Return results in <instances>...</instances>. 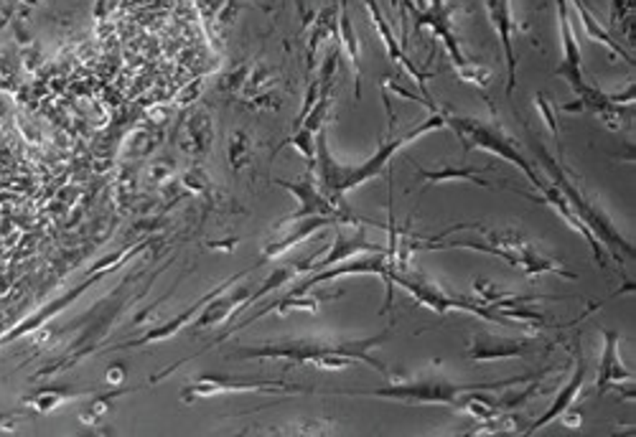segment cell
<instances>
[{
  "instance_id": "1",
  "label": "cell",
  "mask_w": 636,
  "mask_h": 437,
  "mask_svg": "<svg viewBox=\"0 0 636 437\" xmlns=\"http://www.w3.org/2000/svg\"><path fill=\"white\" fill-rule=\"evenodd\" d=\"M443 127H445L443 112H433L428 120H423V123L416 125V127H410L405 135L389 137L388 143H382V145L374 151V155L369 161L354 165L339 163V161L333 158L332 148H329V143H326V130H321L316 135V165H313V168H318V189H321V193H323L333 206L346 209V193L382 176V173L388 171L389 161H392L402 148H407L410 143H416L417 137L438 133Z\"/></svg>"
},
{
  "instance_id": "2",
  "label": "cell",
  "mask_w": 636,
  "mask_h": 437,
  "mask_svg": "<svg viewBox=\"0 0 636 437\" xmlns=\"http://www.w3.org/2000/svg\"><path fill=\"white\" fill-rule=\"evenodd\" d=\"M389 339V328L369 336V339H357V341H288V343H270V346H255L245 349L237 356H257V358H285L291 364H311L316 369H349L367 364L379 377H389L388 367L374 356V349H379Z\"/></svg>"
},
{
  "instance_id": "3",
  "label": "cell",
  "mask_w": 636,
  "mask_h": 437,
  "mask_svg": "<svg viewBox=\"0 0 636 437\" xmlns=\"http://www.w3.org/2000/svg\"><path fill=\"white\" fill-rule=\"evenodd\" d=\"M532 377H512V379H501V382H479V384H456L443 379L438 374L430 377H416L410 382H395L382 386V389H372V392H336V395L349 396H379V399H398V402H407V404H448V407H461V399L484 389V392H497L504 386H517V384L529 382Z\"/></svg>"
},
{
  "instance_id": "4",
  "label": "cell",
  "mask_w": 636,
  "mask_h": 437,
  "mask_svg": "<svg viewBox=\"0 0 636 437\" xmlns=\"http://www.w3.org/2000/svg\"><path fill=\"white\" fill-rule=\"evenodd\" d=\"M538 153H539V165L550 173L555 189L566 196V201L570 204V209H573V211H575V214L588 224V229L601 239V245L609 249L611 257L616 260V265H623V257L619 255V252L634 257V246L629 245L622 234L616 232V227H613V224H611V218L603 214V209H601L598 204H594V201H591V199H588V196H585V193L573 183V176H570L566 168L557 163L555 158H550V153L545 151V148H539V145H538Z\"/></svg>"
},
{
  "instance_id": "5",
  "label": "cell",
  "mask_w": 636,
  "mask_h": 437,
  "mask_svg": "<svg viewBox=\"0 0 636 437\" xmlns=\"http://www.w3.org/2000/svg\"><path fill=\"white\" fill-rule=\"evenodd\" d=\"M385 283L388 285H400L417 305L423 308H430L435 313H451V311H461V313H471L479 315L482 321H489V323H499V326H507L510 321L504 315L494 311L491 305H486L482 301H473V298H466V295H456L451 290H445L438 283L428 280L423 273L417 270H410V267H389L388 274H385Z\"/></svg>"
},
{
  "instance_id": "6",
  "label": "cell",
  "mask_w": 636,
  "mask_h": 437,
  "mask_svg": "<svg viewBox=\"0 0 636 437\" xmlns=\"http://www.w3.org/2000/svg\"><path fill=\"white\" fill-rule=\"evenodd\" d=\"M486 242H448V245H426L433 249H473V252H484L494 255L499 260H504L512 267H519L529 277L538 274H560L566 280H575L578 274L567 273L566 267H560L553 257H547L545 252H539L532 242L522 239L517 232H484Z\"/></svg>"
},
{
  "instance_id": "7",
  "label": "cell",
  "mask_w": 636,
  "mask_h": 437,
  "mask_svg": "<svg viewBox=\"0 0 636 437\" xmlns=\"http://www.w3.org/2000/svg\"><path fill=\"white\" fill-rule=\"evenodd\" d=\"M443 120H445V127H451L456 137L461 140L463 151H486L491 155H497L501 161H510L514 163L522 173H525L532 186L538 189L542 183V178L538 176L535 165L527 161L522 151L517 148L514 137H510L499 123L494 120H476V117H466V115H456V112H443Z\"/></svg>"
},
{
  "instance_id": "8",
  "label": "cell",
  "mask_w": 636,
  "mask_h": 437,
  "mask_svg": "<svg viewBox=\"0 0 636 437\" xmlns=\"http://www.w3.org/2000/svg\"><path fill=\"white\" fill-rule=\"evenodd\" d=\"M555 5H557V28H560V49H563V56H560V64L555 67L553 74L555 77H560V79H566L575 95H581L588 84L583 82V54L581 46L575 42V31L570 26L567 0H555Z\"/></svg>"
},
{
  "instance_id": "9",
  "label": "cell",
  "mask_w": 636,
  "mask_h": 437,
  "mask_svg": "<svg viewBox=\"0 0 636 437\" xmlns=\"http://www.w3.org/2000/svg\"><path fill=\"white\" fill-rule=\"evenodd\" d=\"M538 191L542 193V196H529V193H522V196H527V199H535V201H542V204H547V206H553L555 211L566 218L567 227H573V229H575V232L581 234L583 239L588 242V246H591V255H594V260L598 262V267H609L611 252L606 249V246L601 245V239H598V237H595L591 229H588V224H585V221H583V218L578 217L573 209H570V204L566 201V196L557 191L553 183H545V181L539 183Z\"/></svg>"
},
{
  "instance_id": "10",
  "label": "cell",
  "mask_w": 636,
  "mask_h": 437,
  "mask_svg": "<svg viewBox=\"0 0 636 437\" xmlns=\"http://www.w3.org/2000/svg\"><path fill=\"white\" fill-rule=\"evenodd\" d=\"M535 336H519V339H501V336H489V333H476L471 339L469 358L476 364L484 361H499V358H522V356L535 351Z\"/></svg>"
},
{
  "instance_id": "11",
  "label": "cell",
  "mask_w": 636,
  "mask_h": 437,
  "mask_svg": "<svg viewBox=\"0 0 636 437\" xmlns=\"http://www.w3.org/2000/svg\"><path fill=\"white\" fill-rule=\"evenodd\" d=\"M364 8H367V14H369V18H372V26L374 31L379 33V39H382V43H385V51H388V56L395 61V64H400L405 71H407V77L416 82V87L420 89V97H426L430 102V95H428V87H426V82H428V74H423L420 69L410 61V56L405 54V49H402V43L395 39V33H392V28L388 26V21H385V15H382V8H379V3L377 0H364Z\"/></svg>"
},
{
  "instance_id": "12",
  "label": "cell",
  "mask_w": 636,
  "mask_h": 437,
  "mask_svg": "<svg viewBox=\"0 0 636 437\" xmlns=\"http://www.w3.org/2000/svg\"><path fill=\"white\" fill-rule=\"evenodd\" d=\"M410 14H413L417 31H423V28L428 26L430 31L441 39L454 69L466 64V56L461 54V46H458L456 36H454V31H451V8H445V3H443V5H426L423 11L410 8Z\"/></svg>"
},
{
  "instance_id": "13",
  "label": "cell",
  "mask_w": 636,
  "mask_h": 437,
  "mask_svg": "<svg viewBox=\"0 0 636 437\" xmlns=\"http://www.w3.org/2000/svg\"><path fill=\"white\" fill-rule=\"evenodd\" d=\"M603 336V351L598 358V377H595V386L598 392H609L616 389V384H634V371H629L623 367L622 356H619V333L601 328Z\"/></svg>"
},
{
  "instance_id": "14",
  "label": "cell",
  "mask_w": 636,
  "mask_h": 437,
  "mask_svg": "<svg viewBox=\"0 0 636 437\" xmlns=\"http://www.w3.org/2000/svg\"><path fill=\"white\" fill-rule=\"evenodd\" d=\"M224 389H280V392H288V395H304L308 392L305 386L298 384H285V382H273V379H227V377H204L196 384H192L186 389V395H181L186 402H194L196 396H209L224 392Z\"/></svg>"
},
{
  "instance_id": "15",
  "label": "cell",
  "mask_w": 636,
  "mask_h": 437,
  "mask_svg": "<svg viewBox=\"0 0 636 437\" xmlns=\"http://www.w3.org/2000/svg\"><path fill=\"white\" fill-rule=\"evenodd\" d=\"M585 374H588V371H585V358H583L581 349H578V343H575V369H573V377H570L566 386L557 392L553 407L545 412L542 417H538L532 424H527L525 435H535V432L542 430L545 424H550L553 420H557L567 407H573V404H575V399H578V395L583 392V384H585Z\"/></svg>"
},
{
  "instance_id": "16",
  "label": "cell",
  "mask_w": 636,
  "mask_h": 437,
  "mask_svg": "<svg viewBox=\"0 0 636 437\" xmlns=\"http://www.w3.org/2000/svg\"><path fill=\"white\" fill-rule=\"evenodd\" d=\"M486 14L489 21L494 23L499 33V43L501 51L507 59V95L514 92V79H517V56H514V42H512V3L510 0H486Z\"/></svg>"
},
{
  "instance_id": "17",
  "label": "cell",
  "mask_w": 636,
  "mask_h": 437,
  "mask_svg": "<svg viewBox=\"0 0 636 437\" xmlns=\"http://www.w3.org/2000/svg\"><path fill=\"white\" fill-rule=\"evenodd\" d=\"M364 252L377 255V252H385V249H382L379 245H372V242L367 239V232H364V227H361V224H357V232H354V237H346L341 229H336V239H333L332 252H329L323 260L318 262L316 270L332 267V265H339V262L354 260L357 255H364Z\"/></svg>"
},
{
  "instance_id": "18",
  "label": "cell",
  "mask_w": 636,
  "mask_h": 437,
  "mask_svg": "<svg viewBox=\"0 0 636 437\" xmlns=\"http://www.w3.org/2000/svg\"><path fill=\"white\" fill-rule=\"evenodd\" d=\"M336 31H339L341 49H344V54L349 56L351 71H354V97L360 99L361 97V46H360V36H357V31H354V23H351V18H349V14H346L344 3H339Z\"/></svg>"
},
{
  "instance_id": "19",
  "label": "cell",
  "mask_w": 636,
  "mask_h": 437,
  "mask_svg": "<svg viewBox=\"0 0 636 437\" xmlns=\"http://www.w3.org/2000/svg\"><path fill=\"white\" fill-rule=\"evenodd\" d=\"M482 171L486 168H458V165H445V168H435V171H428V168H420L417 165V176L426 186H435V183H454V181H469L473 186H482V189H489L491 183L482 178Z\"/></svg>"
},
{
  "instance_id": "20",
  "label": "cell",
  "mask_w": 636,
  "mask_h": 437,
  "mask_svg": "<svg viewBox=\"0 0 636 437\" xmlns=\"http://www.w3.org/2000/svg\"><path fill=\"white\" fill-rule=\"evenodd\" d=\"M567 3H573L575 5V11H578V18H581V23H583V28H585V33H588V39L591 42H598V43H603L606 49H609L611 54L613 56H622L623 61H631V54L623 49L622 43H616L613 39H611V33L606 31V28L601 26L598 21H595V15L585 8V3L583 0H567Z\"/></svg>"
},
{
  "instance_id": "21",
  "label": "cell",
  "mask_w": 636,
  "mask_h": 437,
  "mask_svg": "<svg viewBox=\"0 0 636 437\" xmlns=\"http://www.w3.org/2000/svg\"><path fill=\"white\" fill-rule=\"evenodd\" d=\"M333 224H341V221H339V218H332V217L298 218L295 229H293L291 234H285V237H283V239H280L276 246H270V249H267V257H276V255H280V252H285L288 246L298 245V242L308 239L311 234H316L318 229H323V227H333Z\"/></svg>"
},
{
  "instance_id": "22",
  "label": "cell",
  "mask_w": 636,
  "mask_h": 437,
  "mask_svg": "<svg viewBox=\"0 0 636 437\" xmlns=\"http://www.w3.org/2000/svg\"><path fill=\"white\" fill-rule=\"evenodd\" d=\"M336 15H339V3H336V5H329V8H323V11L318 14L316 28H313V33H311V42H308V69L316 67L318 49H321L323 39H329V36L339 39V31H336Z\"/></svg>"
},
{
  "instance_id": "23",
  "label": "cell",
  "mask_w": 636,
  "mask_h": 437,
  "mask_svg": "<svg viewBox=\"0 0 636 437\" xmlns=\"http://www.w3.org/2000/svg\"><path fill=\"white\" fill-rule=\"evenodd\" d=\"M527 424L519 414H504V410L497 412L489 420H479L476 430H471V435H504V432H522L525 435Z\"/></svg>"
},
{
  "instance_id": "24",
  "label": "cell",
  "mask_w": 636,
  "mask_h": 437,
  "mask_svg": "<svg viewBox=\"0 0 636 437\" xmlns=\"http://www.w3.org/2000/svg\"><path fill=\"white\" fill-rule=\"evenodd\" d=\"M456 71L458 77L463 79L466 84H473V87H482V89H486L489 84H491V71L489 69H484V67H479V64H471V61H466L463 67H458V69H454Z\"/></svg>"
},
{
  "instance_id": "25",
  "label": "cell",
  "mask_w": 636,
  "mask_h": 437,
  "mask_svg": "<svg viewBox=\"0 0 636 437\" xmlns=\"http://www.w3.org/2000/svg\"><path fill=\"white\" fill-rule=\"evenodd\" d=\"M189 133H192V137H194L196 151H207L209 140H211V123H209V117L204 115V112H199V115L192 117V123H189Z\"/></svg>"
},
{
  "instance_id": "26",
  "label": "cell",
  "mask_w": 636,
  "mask_h": 437,
  "mask_svg": "<svg viewBox=\"0 0 636 437\" xmlns=\"http://www.w3.org/2000/svg\"><path fill=\"white\" fill-rule=\"evenodd\" d=\"M248 151H249V140L245 133H232L229 137V161L235 165V171L242 168V163L248 161Z\"/></svg>"
},
{
  "instance_id": "27",
  "label": "cell",
  "mask_w": 636,
  "mask_h": 437,
  "mask_svg": "<svg viewBox=\"0 0 636 437\" xmlns=\"http://www.w3.org/2000/svg\"><path fill=\"white\" fill-rule=\"evenodd\" d=\"M535 107L539 109V115H542L545 125L550 127L555 143H560V127H557V120H555V109H553V105H550V99H547V95H545V92H538V95H535Z\"/></svg>"
},
{
  "instance_id": "28",
  "label": "cell",
  "mask_w": 636,
  "mask_h": 437,
  "mask_svg": "<svg viewBox=\"0 0 636 437\" xmlns=\"http://www.w3.org/2000/svg\"><path fill=\"white\" fill-rule=\"evenodd\" d=\"M560 420H563V423H566L567 427H573V430H578V427H581V424H583V414H581V412L573 410V407H567V410L563 412V414H560Z\"/></svg>"
},
{
  "instance_id": "29",
  "label": "cell",
  "mask_w": 636,
  "mask_h": 437,
  "mask_svg": "<svg viewBox=\"0 0 636 437\" xmlns=\"http://www.w3.org/2000/svg\"><path fill=\"white\" fill-rule=\"evenodd\" d=\"M626 11H629V0H613V21L616 23L622 21Z\"/></svg>"
}]
</instances>
